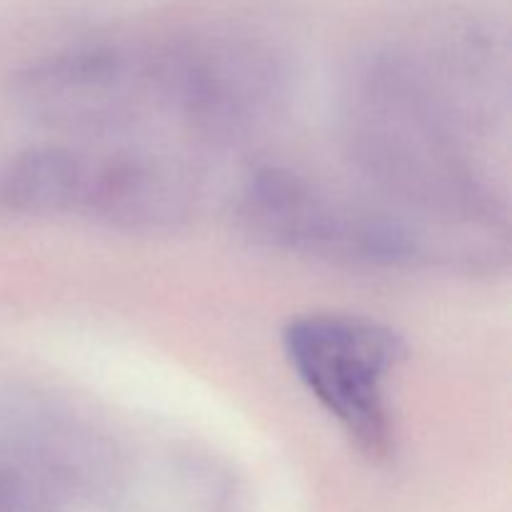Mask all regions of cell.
<instances>
[{"instance_id":"cell-1","label":"cell","mask_w":512,"mask_h":512,"mask_svg":"<svg viewBox=\"0 0 512 512\" xmlns=\"http://www.w3.org/2000/svg\"><path fill=\"white\" fill-rule=\"evenodd\" d=\"M448 93L418 60L378 53L345 90V138L360 173L415 218L493 233L503 215L460 143Z\"/></svg>"},{"instance_id":"cell-2","label":"cell","mask_w":512,"mask_h":512,"mask_svg":"<svg viewBox=\"0 0 512 512\" xmlns=\"http://www.w3.org/2000/svg\"><path fill=\"white\" fill-rule=\"evenodd\" d=\"M245 228L263 243L310 258L358 265H415L428 255L425 230L390 210L338 200L285 168H263L238 198Z\"/></svg>"},{"instance_id":"cell-3","label":"cell","mask_w":512,"mask_h":512,"mask_svg":"<svg viewBox=\"0 0 512 512\" xmlns=\"http://www.w3.org/2000/svg\"><path fill=\"white\" fill-rule=\"evenodd\" d=\"M285 358L300 383L368 458L393 448L388 383L405 358L395 330L363 315L315 313L290 320Z\"/></svg>"},{"instance_id":"cell-4","label":"cell","mask_w":512,"mask_h":512,"mask_svg":"<svg viewBox=\"0 0 512 512\" xmlns=\"http://www.w3.org/2000/svg\"><path fill=\"white\" fill-rule=\"evenodd\" d=\"M150 75L160 113L210 138L248 133L283 98L280 65L248 45H178L150 55Z\"/></svg>"},{"instance_id":"cell-5","label":"cell","mask_w":512,"mask_h":512,"mask_svg":"<svg viewBox=\"0 0 512 512\" xmlns=\"http://www.w3.org/2000/svg\"><path fill=\"white\" fill-rule=\"evenodd\" d=\"M13 95L20 110L63 133L105 135L133 125L145 110H158L150 55L118 48H73L28 65Z\"/></svg>"},{"instance_id":"cell-6","label":"cell","mask_w":512,"mask_h":512,"mask_svg":"<svg viewBox=\"0 0 512 512\" xmlns=\"http://www.w3.org/2000/svg\"><path fill=\"white\" fill-rule=\"evenodd\" d=\"M78 213L125 230L173 228L188 218L190 188L183 175L158 155L88 158Z\"/></svg>"},{"instance_id":"cell-7","label":"cell","mask_w":512,"mask_h":512,"mask_svg":"<svg viewBox=\"0 0 512 512\" xmlns=\"http://www.w3.org/2000/svg\"><path fill=\"white\" fill-rule=\"evenodd\" d=\"M88 158L60 145L18 155L5 170L0 200L20 215L78 213Z\"/></svg>"}]
</instances>
